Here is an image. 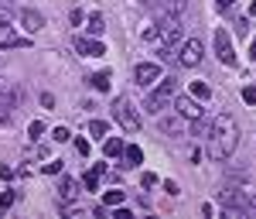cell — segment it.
<instances>
[{
    "label": "cell",
    "mask_w": 256,
    "mask_h": 219,
    "mask_svg": "<svg viewBox=\"0 0 256 219\" xmlns=\"http://www.w3.org/2000/svg\"><path fill=\"white\" fill-rule=\"evenodd\" d=\"M212 147H208V154L216 161H222V158H229L232 151L239 147V123L229 113H218L216 120H212Z\"/></svg>",
    "instance_id": "1"
},
{
    "label": "cell",
    "mask_w": 256,
    "mask_h": 219,
    "mask_svg": "<svg viewBox=\"0 0 256 219\" xmlns=\"http://www.w3.org/2000/svg\"><path fill=\"white\" fill-rule=\"evenodd\" d=\"M113 117H116V123L126 130V134H137L140 130V113L126 96H116V100H113Z\"/></svg>",
    "instance_id": "2"
},
{
    "label": "cell",
    "mask_w": 256,
    "mask_h": 219,
    "mask_svg": "<svg viewBox=\"0 0 256 219\" xmlns=\"http://www.w3.org/2000/svg\"><path fill=\"white\" fill-rule=\"evenodd\" d=\"M178 38H181V18H174V14H160L158 28H154V41H158L160 48H171Z\"/></svg>",
    "instance_id": "3"
},
{
    "label": "cell",
    "mask_w": 256,
    "mask_h": 219,
    "mask_svg": "<svg viewBox=\"0 0 256 219\" xmlns=\"http://www.w3.org/2000/svg\"><path fill=\"white\" fill-rule=\"evenodd\" d=\"M174 82L178 79H164L154 89V96H147V103H144V110H150V113H160V106H168V103L174 100Z\"/></svg>",
    "instance_id": "4"
},
{
    "label": "cell",
    "mask_w": 256,
    "mask_h": 219,
    "mask_svg": "<svg viewBox=\"0 0 256 219\" xmlns=\"http://www.w3.org/2000/svg\"><path fill=\"white\" fill-rule=\"evenodd\" d=\"M0 48H31V35H14V28L0 21Z\"/></svg>",
    "instance_id": "5"
},
{
    "label": "cell",
    "mask_w": 256,
    "mask_h": 219,
    "mask_svg": "<svg viewBox=\"0 0 256 219\" xmlns=\"http://www.w3.org/2000/svg\"><path fill=\"white\" fill-rule=\"evenodd\" d=\"M216 52L222 59V65H236V52H232V41H229L226 28H216Z\"/></svg>",
    "instance_id": "6"
},
{
    "label": "cell",
    "mask_w": 256,
    "mask_h": 219,
    "mask_svg": "<svg viewBox=\"0 0 256 219\" xmlns=\"http://www.w3.org/2000/svg\"><path fill=\"white\" fill-rule=\"evenodd\" d=\"M202 55H205V52H202V41H198V38H188L184 45H181V55H178V62L192 69V65H198V62H202Z\"/></svg>",
    "instance_id": "7"
},
{
    "label": "cell",
    "mask_w": 256,
    "mask_h": 219,
    "mask_svg": "<svg viewBox=\"0 0 256 219\" xmlns=\"http://www.w3.org/2000/svg\"><path fill=\"white\" fill-rule=\"evenodd\" d=\"M158 127H160V134H171V137H184L188 134V120L181 117V113L178 117H160Z\"/></svg>",
    "instance_id": "8"
},
{
    "label": "cell",
    "mask_w": 256,
    "mask_h": 219,
    "mask_svg": "<svg viewBox=\"0 0 256 219\" xmlns=\"http://www.w3.org/2000/svg\"><path fill=\"white\" fill-rule=\"evenodd\" d=\"M160 79V65H154V62H140L137 69H134V82L137 86H150V82Z\"/></svg>",
    "instance_id": "9"
},
{
    "label": "cell",
    "mask_w": 256,
    "mask_h": 219,
    "mask_svg": "<svg viewBox=\"0 0 256 219\" xmlns=\"http://www.w3.org/2000/svg\"><path fill=\"white\" fill-rule=\"evenodd\" d=\"M174 110L184 120H202V103H198L195 96H178V100H174Z\"/></svg>",
    "instance_id": "10"
},
{
    "label": "cell",
    "mask_w": 256,
    "mask_h": 219,
    "mask_svg": "<svg viewBox=\"0 0 256 219\" xmlns=\"http://www.w3.org/2000/svg\"><path fill=\"white\" fill-rule=\"evenodd\" d=\"M76 52L79 55H86V59H96V55H106V48H102V41H96V38H76Z\"/></svg>",
    "instance_id": "11"
},
{
    "label": "cell",
    "mask_w": 256,
    "mask_h": 219,
    "mask_svg": "<svg viewBox=\"0 0 256 219\" xmlns=\"http://www.w3.org/2000/svg\"><path fill=\"white\" fill-rule=\"evenodd\" d=\"M20 24L28 28V35H34V31H41V28H44V18H41L34 7H24V11H20Z\"/></svg>",
    "instance_id": "12"
},
{
    "label": "cell",
    "mask_w": 256,
    "mask_h": 219,
    "mask_svg": "<svg viewBox=\"0 0 256 219\" xmlns=\"http://www.w3.org/2000/svg\"><path fill=\"white\" fill-rule=\"evenodd\" d=\"M58 199L65 202V205L76 202V199H79V181H76V178H62L58 181Z\"/></svg>",
    "instance_id": "13"
},
{
    "label": "cell",
    "mask_w": 256,
    "mask_h": 219,
    "mask_svg": "<svg viewBox=\"0 0 256 219\" xmlns=\"http://www.w3.org/2000/svg\"><path fill=\"white\" fill-rule=\"evenodd\" d=\"M102 175H106V164H96V168H89V171H86V178H82V188H86V192H96L99 181H102Z\"/></svg>",
    "instance_id": "14"
},
{
    "label": "cell",
    "mask_w": 256,
    "mask_h": 219,
    "mask_svg": "<svg viewBox=\"0 0 256 219\" xmlns=\"http://www.w3.org/2000/svg\"><path fill=\"white\" fill-rule=\"evenodd\" d=\"M120 158H123V164H120V168H134V164H140V161H144V151H140L137 144H123V154H120Z\"/></svg>",
    "instance_id": "15"
},
{
    "label": "cell",
    "mask_w": 256,
    "mask_h": 219,
    "mask_svg": "<svg viewBox=\"0 0 256 219\" xmlns=\"http://www.w3.org/2000/svg\"><path fill=\"white\" fill-rule=\"evenodd\" d=\"M102 154H106V158H120V154H123V140L120 137H106L102 140Z\"/></svg>",
    "instance_id": "16"
},
{
    "label": "cell",
    "mask_w": 256,
    "mask_h": 219,
    "mask_svg": "<svg viewBox=\"0 0 256 219\" xmlns=\"http://www.w3.org/2000/svg\"><path fill=\"white\" fill-rule=\"evenodd\" d=\"M123 202H126V192H120V188H110V192L102 195V205H106V209H110V205L116 209V205H123Z\"/></svg>",
    "instance_id": "17"
},
{
    "label": "cell",
    "mask_w": 256,
    "mask_h": 219,
    "mask_svg": "<svg viewBox=\"0 0 256 219\" xmlns=\"http://www.w3.org/2000/svg\"><path fill=\"white\" fill-rule=\"evenodd\" d=\"M86 31H89L92 38H99V35L106 31V21H102V14H92V18H89V28H86Z\"/></svg>",
    "instance_id": "18"
},
{
    "label": "cell",
    "mask_w": 256,
    "mask_h": 219,
    "mask_svg": "<svg viewBox=\"0 0 256 219\" xmlns=\"http://www.w3.org/2000/svg\"><path fill=\"white\" fill-rule=\"evenodd\" d=\"M110 72H96V76H92V89H99V93H106V89H110Z\"/></svg>",
    "instance_id": "19"
},
{
    "label": "cell",
    "mask_w": 256,
    "mask_h": 219,
    "mask_svg": "<svg viewBox=\"0 0 256 219\" xmlns=\"http://www.w3.org/2000/svg\"><path fill=\"white\" fill-rule=\"evenodd\" d=\"M192 96H195V100H208V96H212V89H208L205 82H192Z\"/></svg>",
    "instance_id": "20"
},
{
    "label": "cell",
    "mask_w": 256,
    "mask_h": 219,
    "mask_svg": "<svg viewBox=\"0 0 256 219\" xmlns=\"http://www.w3.org/2000/svg\"><path fill=\"white\" fill-rule=\"evenodd\" d=\"M14 11H18L14 0H0V21H10V18H14Z\"/></svg>",
    "instance_id": "21"
},
{
    "label": "cell",
    "mask_w": 256,
    "mask_h": 219,
    "mask_svg": "<svg viewBox=\"0 0 256 219\" xmlns=\"http://www.w3.org/2000/svg\"><path fill=\"white\" fill-rule=\"evenodd\" d=\"M106 130H110L106 120H92V123H89V134H92V137H106Z\"/></svg>",
    "instance_id": "22"
},
{
    "label": "cell",
    "mask_w": 256,
    "mask_h": 219,
    "mask_svg": "<svg viewBox=\"0 0 256 219\" xmlns=\"http://www.w3.org/2000/svg\"><path fill=\"white\" fill-rule=\"evenodd\" d=\"M41 134H44V123L41 120H31L28 123V137H41Z\"/></svg>",
    "instance_id": "23"
},
{
    "label": "cell",
    "mask_w": 256,
    "mask_h": 219,
    "mask_svg": "<svg viewBox=\"0 0 256 219\" xmlns=\"http://www.w3.org/2000/svg\"><path fill=\"white\" fill-rule=\"evenodd\" d=\"M55 144H65V140H72V134H68V127H55Z\"/></svg>",
    "instance_id": "24"
},
{
    "label": "cell",
    "mask_w": 256,
    "mask_h": 219,
    "mask_svg": "<svg viewBox=\"0 0 256 219\" xmlns=\"http://www.w3.org/2000/svg\"><path fill=\"white\" fill-rule=\"evenodd\" d=\"M140 185H144V188H154V185H158V175H154V171H144V175H140Z\"/></svg>",
    "instance_id": "25"
},
{
    "label": "cell",
    "mask_w": 256,
    "mask_h": 219,
    "mask_svg": "<svg viewBox=\"0 0 256 219\" xmlns=\"http://www.w3.org/2000/svg\"><path fill=\"white\" fill-rule=\"evenodd\" d=\"M14 202H18V192H4V195H0V209H10Z\"/></svg>",
    "instance_id": "26"
},
{
    "label": "cell",
    "mask_w": 256,
    "mask_h": 219,
    "mask_svg": "<svg viewBox=\"0 0 256 219\" xmlns=\"http://www.w3.org/2000/svg\"><path fill=\"white\" fill-rule=\"evenodd\" d=\"M41 171H44V175H58V171H62V161H48V164H41Z\"/></svg>",
    "instance_id": "27"
},
{
    "label": "cell",
    "mask_w": 256,
    "mask_h": 219,
    "mask_svg": "<svg viewBox=\"0 0 256 219\" xmlns=\"http://www.w3.org/2000/svg\"><path fill=\"white\" fill-rule=\"evenodd\" d=\"M242 100H246V103H256V86H242Z\"/></svg>",
    "instance_id": "28"
},
{
    "label": "cell",
    "mask_w": 256,
    "mask_h": 219,
    "mask_svg": "<svg viewBox=\"0 0 256 219\" xmlns=\"http://www.w3.org/2000/svg\"><path fill=\"white\" fill-rule=\"evenodd\" d=\"M76 147H79V154H82V158H89V151H92V147H89V140H76Z\"/></svg>",
    "instance_id": "29"
},
{
    "label": "cell",
    "mask_w": 256,
    "mask_h": 219,
    "mask_svg": "<svg viewBox=\"0 0 256 219\" xmlns=\"http://www.w3.org/2000/svg\"><path fill=\"white\" fill-rule=\"evenodd\" d=\"M10 123V106H0V127H7Z\"/></svg>",
    "instance_id": "30"
},
{
    "label": "cell",
    "mask_w": 256,
    "mask_h": 219,
    "mask_svg": "<svg viewBox=\"0 0 256 219\" xmlns=\"http://www.w3.org/2000/svg\"><path fill=\"white\" fill-rule=\"evenodd\" d=\"M0 178H4V181H10V178H14V168H7V164H0Z\"/></svg>",
    "instance_id": "31"
},
{
    "label": "cell",
    "mask_w": 256,
    "mask_h": 219,
    "mask_svg": "<svg viewBox=\"0 0 256 219\" xmlns=\"http://www.w3.org/2000/svg\"><path fill=\"white\" fill-rule=\"evenodd\" d=\"M216 7H218V11H232V7H236V0H216Z\"/></svg>",
    "instance_id": "32"
},
{
    "label": "cell",
    "mask_w": 256,
    "mask_h": 219,
    "mask_svg": "<svg viewBox=\"0 0 256 219\" xmlns=\"http://www.w3.org/2000/svg\"><path fill=\"white\" fill-rule=\"evenodd\" d=\"M164 192H168V195H178V181L168 178V181H164Z\"/></svg>",
    "instance_id": "33"
},
{
    "label": "cell",
    "mask_w": 256,
    "mask_h": 219,
    "mask_svg": "<svg viewBox=\"0 0 256 219\" xmlns=\"http://www.w3.org/2000/svg\"><path fill=\"white\" fill-rule=\"evenodd\" d=\"M41 106H55V96L52 93H41Z\"/></svg>",
    "instance_id": "34"
},
{
    "label": "cell",
    "mask_w": 256,
    "mask_h": 219,
    "mask_svg": "<svg viewBox=\"0 0 256 219\" xmlns=\"http://www.w3.org/2000/svg\"><path fill=\"white\" fill-rule=\"evenodd\" d=\"M137 4H144V7H158V0H137Z\"/></svg>",
    "instance_id": "35"
},
{
    "label": "cell",
    "mask_w": 256,
    "mask_h": 219,
    "mask_svg": "<svg viewBox=\"0 0 256 219\" xmlns=\"http://www.w3.org/2000/svg\"><path fill=\"white\" fill-rule=\"evenodd\" d=\"M250 59H256V38H253V45H250Z\"/></svg>",
    "instance_id": "36"
},
{
    "label": "cell",
    "mask_w": 256,
    "mask_h": 219,
    "mask_svg": "<svg viewBox=\"0 0 256 219\" xmlns=\"http://www.w3.org/2000/svg\"><path fill=\"white\" fill-rule=\"evenodd\" d=\"M250 14H256V0H253V4H250Z\"/></svg>",
    "instance_id": "37"
},
{
    "label": "cell",
    "mask_w": 256,
    "mask_h": 219,
    "mask_svg": "<svg viewBox=\"0 0 256 219\" xmlns=\"http://www.w3.org/2000/svg\"><path fill=\"white\" fill-rule=\"evenodd\" d=\"M0 216H4V209H0Z\"/></svg>",
    "instance_id": "38"
}]
</instances>
